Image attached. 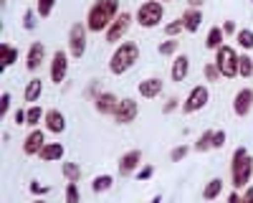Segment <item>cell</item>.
<instances>
[{"label":"cell","mask_w":253,"mask_h":203,"mask_svg":"<svg viewBox=\"0 0 253 203\" xmlns=\"http://www.w3.org/2000/svg\"><path fill=\"white\" fill-rule=\"evenodd\" d=\"M119 15V0H96V3L89 8L86 15V28L91 33H107V28L117 20Z\"/></svg>","instance_id":"1"},{"label":"cell","mask_w":253,"mask_h":203,"mask_svg":"<svg viewBox=\"0 0 253 203\" xmlns=\"http://www.w3.org/2000/svg\"><path fill=\"white\" fill-rule=\"evenodd\" d=\"M251 175H253V157L248 155L246 148H236L233 157H230V186L236 191L248 188Z\"/></svg>","instance_id":"2"},{"label":"cell","mask_w":253,"mask_h":203,"mask_svg":"<svg viewBox=\"0 0 253 203\" xmlns=\"http://www.w3.org/2000/svg\"><path fill=\"white\" fill-rule=\"evenodd\" d=\"M137 58H139V46L134 44V41H124V44L117 46V51L109 58V71L114 76H122L137 64Z\"/></svg>","instance_id":"3"},{"label":"cell","mask_w":253,"mask_h":203,"mask_svg":"<svg viewBox=\"0 0 253 203\" xmlns=\"http://www.w3.org/2000/svg\"><path fill=\"white\" fill-rule=\"evenodd\" d=\"M162 18H165V8L160 0H147V3H142L137 8V23L142 28H155L162 23Z\"/></svg>","instance_id":"4"},{"label":"cell","mask_w":253,"mask_h":203,"mask_svg":"<svg viewBox=\"0 0 253 203\" xmlns=\"http://www.w3.org/2000/svg\"><path fill=\"white\" fill-rule=\"evenodd\" d=\"M215 64L220 69V76H225V79L238 76V53L233 46H220L215 51Z\"/></svg>","instance_id":"5"},{"label":"cell","mask_w":253,"mask_h":203,"mask_svg":"<svg viewBox=\"0 0 253 203\" xmlns=\"http://www.w3.org/2000/svg\"><path fill=\"white\" fill-rule=\"evenodd\" d=\"M86 23H74L69 28V56L81 58L86 53Z\"/></svg>","instance_id":"6"},{"label":"cell","mask_w":253,"mask_h":203,"mask_svg":"<svg viewBox=\"0 0 253 203\" xmlns=\"http://www.w3.org/2000/svg\"><path fill=\"white\" fill-rule=\"evenodd\" d=\"M208 99H210V92H208L205 84L193 87V89H190V94H187V99L182 102V112H185V114H195V112H200V109L208 104Z\"/></svg>","instance_id":"7"},{"label":"cell","mask_w":253,"mask_h":203,"mask_svg":"<svg viewBox=\"0 0 253 203\" xmlns=\"http://www.w3.org/2000/svg\"><path fill=\"white\" fill-rule=\"evenodd\" d=\"M132 26V13H119L117 20L107 28V44H117V41H122L126 36V31H129Z\"/></svg>","instance_id":"8"},{"label":"cell","mask_w":253,"mask_h":203,"mask_svg":"<svg viewBox=\"0 0 253 203\" xmlns=\"http://www.w3.org/2000/svg\"><path fill=\"white\" fill-rule=\"evenodd\" d=\"M137 114H139V104L134 99H122L119 102V107H117V112H114V122L117 125H129V122H134L137 119Z\"/></svg>","instance_id":"9"},{"label":"cell","mask_w":253,"mask_h":203,"mask_svg":"<svg viewBox=\"0 0 253 203\" xmlns=\"http://www.w3.org/2000/svg\"><path fill=\"white\" fill-rule=\"evenodd\" d=\"M66 71H69V53L66 51H56L53 58H51V81L53 84H63V79H66Z\"/></svg>","instance_id":"10"},{"label":"cell","mask_w":253,"mask_h":203,"mask_svg":"<svg viewBox=\"0 0 253 203\" xmlns=\"http://www.w3.org/2000/svg\"><path fill=\"white\" fill-rule=\"evenodd\" d=\"M43 145H46V135H43V130H31L28 135H26V140H23V152L26 155H41V150H43Z\"/></svg>","instance_id":"11"},{"label":"cell","mask_w":253,"mask_h":203,"mask_svg":"<svg viewBox=\"0 0 253 203\" xmlns=\"http://www.w3.org/2000/svg\"><path fill=\"white\" fill-rule=\"evenodd\" d=\"M119 102H122V99H117V94L101 92V94H96V99H94V107H96L99 114H112V117H114V112H117V107H119Z\"/></svg>","instance_id":"12"},{"label":"cell","mask_w":253,"mask_h":203,"mask_svg":"<svg viewBox=\"0 0 253 203\" xmlns=\"http://www.w3.org/2000/svg\"><path fill=\"white\" fill-rule=\"evenodd\" d=\"M43 127H46V132H51V135H61L63 130H66V117H63V112H61V109H46Z\"/></svg>","instance_id":"13"},{"label":"cell","mask_w":253,"mask_h":203,"mask_svg":"<svg viewBox=\"0 0 253 203\" xmlns=\"http://www.w3.org/2000/svg\"><path fill=\"white\" fill-rule=\"evenodd\" d=\"M46 61V46L41 44V41H36V44L28 46V53H26V69L28 71H36L41 64Z\"/></svg>","instance_id":"14"},{"label":"cell","mask_w":253,"mask_h":203,"mask_svg":"<svg viewBox=\"0 0 253 203\" xmlns=\"http://www.w3.org/2000/svg\"><path fill=\"white\" fill-rule=\"evenodd\" d=\"M139 162H142V150L124 152V155L119 157V175H132V173H137Z\"/></svg>","instance_id":"15"},{"label":"cell","mask_w":253,"mask_h":203,"mask_svg":"<svg viewBox=\"0 0 253 203\" xmlns=\"http://www.w3.org/2000/svg\"><path fill=\"white\" fill-rule=\"evenodd\" d=\"M251 109H253V89H241L233 99V112L238 117H246L251 114Z\"/></svg>","instance_id":"16"},{"label":"cell","mask_w":253,"mask_h":203,"mask_svg":"<svg viewBox=\"0 0 253 203\" xmlns=\"http://www.w3.org/2000/svg\"><path fill=\"white\" fill-rule=\"evenodd\" d=\"M137 89H139V97H144V99H157V97L162 94V79H160V76L142 79Z\"/></svg>","instance_id":"17"},{"label":"cell","mask_w":253,"mask_h":203,"mask_svg":"<svg viewBox=\"0 0 253 203\" xmlns=\"http://www.w3.org/2000/svg\"><path fill=\"white\" fill-rule=\"evenodd\" d=\"M187 71H190V58L185 53H177L172 66H170V79L175 81V84H180V81L187 79Z\"/></svg>","instance_id":"18"},{"label":"cell","mask_w":253,"mask_h":203,"mask_svg":"<svg viewBox=\"0 0 253 203\" xmlns=\"http://www.w3.org/2000/svg\"><path fill=\"white\" fill-rule=\"evenodd\" d=\"M180 20H182V26H185L187 33H198L200 26H203V13H200V8H187L180 15Z\"/></svg>","instance_id":"19"},{"label":"cell","mask_w":253,"mask_h":203,"mask_svg":"<svg viewBox=\"0 0 253 203\" xmlns=\"http://www.w3.org/2000/svg\"><path fill=\"white\" fill-rule=\"evenodd\" d=\"M41 94H43V81H41L38 76H33L28 84H26V92H23V99L28 102V107L31 104H38V99H41Z\"/></svg>","instance_id":"20"},{"label":"cell","mask_w":253,"mask_h":203,"mask_svg":"<svg viewBox=\"0 0 253 203\" xmlns=\"http://www.w3.org/2000/svg\"><path fill=\"white\" fill-rule=\"evenodd\" d=\"M63 152H66V150H63L61 142H46L38 157L43 160V162H56V160H61V157H63Z\"/></svg>","instance_id":"21"},{"label":"cell","mask_w":253,"mask_h":203,"mask_svg":"<svg viewBox=\"0 0 253 203\" xmlns=\"http://www.w3.org/2000/svg\"><path fill=\"white\" fill-rule=\"evenodd\" d=\"M223 38H225V33H223V28H218V26H213L208 31V38H205V46L210 49V51H218L220 46H225L223 44Z\"/></svg>","instance_id":"22"},{"label":"cell","mask_w":253,"mask_h":203,"mask_svg":"<svg viewBox=\"0 0 253 203\" xmlns=\"http://www.w3.org/2000/svg\"><path fill=\"white\" fill-rule=\"evenodd\" d=\"M220 193H223V180L220 178H210L205 183V188H203V198L205 201H215Z\"/></svg>","instance_id":"23"},{"label":"cell","mask_w":253,"mask_h":203,"mask_svg":"<svg viewBox=\"0 0 253 203\" xmlns=\"http://www.w3.org/2000/svg\"><path fill=\"white\" fill-rule=\"evenodd\" d=\"M0 58H3V69L13 66L18 61V49L10 46V44H0Z\"/></svg>","instance_id":"24"},{"label":"cell","mask_w":253,"mask_h":203,"mask_svg":"<svg viewBox=\"0 0 253 203\" xmlns=\"http://www.w3.org/2000/svg\"><path fill=\"white\" fill-rule=\"evenodd\" d=\"M61 173H63V178H66V183H79L81 180V168L76 165V162H63Z\"/></svg>","instance_id":"25"},{"label":"cell","mask_w":253,"mask_h":203,"mask_svg":"<svg viewBox=\"0 0 253 203\" xmlns=\"http://www.w3.org/2000/svg\"><path fill=\"white\" fill-rule=\"evenodd\" d=\"M112 186H114V178L112 175H96L91 180V191L94 193H104V191H109Z\"/></svg>","instance_id":"26"},{"label":"cell","mask_w":253,"mask_h":203,"mask_svg":"<svg viewBox=\"0 0 253 203\" xmlns=\"http://www.w3.org/2000/svg\"><path fill=\"white\" fill-rule=\"evenodd\" d=\"M43 117H46L43 109H41L38 104H31V107H28V119H26V125H28L31 130H36V125H38V122H43Z\"/></svg>","instance_id":"27"},{"label":"cell","mask_w":253,"mask_h":203,"mask_svg":"<svg viewBox=\"0 0 253 203\" xmlns=\"http://www.w3.org/2000/svg\"><path fill=\"white\" fill-rule=\"evenodd\" d=\"M238 76H243V79L253 76V58H251L248 53L238 56Z\"/></svg>","instance_id":"28"},{"label":"cell","mask_w":253,"mask_h":203,"mask_svg":"<svg viewBox=\"0 0 253 203\" xmlns=\"http://www.w3.org/2000/svg\"><path fill=\"white\" fill-rule=\"evenodd\" d=\"M236 41H238V46H241L243 51H251V49H253V31H251V28H241V31L236 33Z\"/></svg>","instance_id":"29"},{"label":"cell","mask_w":253,"mask_h":203,"mask_svg":"<svg viewBox=\"0 0 253 203\" xmlns=\"http://www.w3.org/2000/svg\"><path fill=\"white\" fill-rule=\"evenodd\" d=\"M195 150H198V152H208V150H213V130H205V132L198 137Z\"/></svg>","instance_id":"30"},{"label":"cell","mask_w":253,"mask_h":203,"mask_svg":"<svg viewBox=\"0 0 253 203\" xmlns=\"http://www.w3.org/2000/svg\"><path fill=\"white\" fill-rule=\"evenodd\" d=\"M56 8V0H36V13L38 18H48Z\"/></svg>","instance_id":"31"},{"label":"cell","mask_w":253,"mask_h":203,"mask_svg":"<svg viewBox=\"0 0 253 203\" xmlns=\"http://www.w3.org/2000/svg\"><path fill=\"white\" fill-rule=\"evenodd\" d=\"M177 49H180V41L177 38H170V41H162L157 53L160 56H172V53H177Z\"/></svg>","instance_id":"32"},{"label":"cell","mask_w":253,"mask_h":203,"mask_svg":"<svg viewBox=\"0 0 253 203\" xmlns=\"http://www.w3.org/2000/svg\"><path fill=\"white\" fill-rule=\"evenodd\" d=\"M79 201H81L79 183H66V203H79Z\"/></svg>","instance_id":"33"},{"label":"cell","mask_w":253,"mask_h":203,"mask_svg":"<svg viewBox=\"0 0 253 203\" xmlns=\"http://www.w3.org/2000/svg\"><path fill=\"white\" fill-rule=\"evenodd\" d=\"M203 74H205V79H208V81H218V76H220V69H218V64H215V61H208V64H205V69H203Z\"/></svg>","instance_id":"34"},{"label":"cell","mask_w":253,"mask_h":203,"mask_svg":"<svg viewBox=\"0 0 253 203\" xmlns=\"http://www.w3.org/2000/svg\"><path fill=\"white\" fill-rule=\"evenodd\" d=\"M182 31H185V26H182V20H172V23H167V26H165V36H170V38L180 36Z\"/></svg>","instance_id":"35"},{"label":"cell","mask_w":253,"mask_h":203,"mask_svg":"<svg viewBox=\"0 0 253 203\" xmlns=\"http://www.w3.org/2000/svg\"><path fill=\"white\" fill-rule=\"evenodd\" d=\"M187 152H190V148H187V145H177V148H172V150H170V160H172V162H180Z\"/></svg>","instance_id":"36"},{"label":"cell","mask_w":253,"mask_h":203,"mask_svg":"<svg viewBox=\"0 0 253 203\" xmlns=\"http://www.w3.org/2000/svg\"><path fill=\"white\" fill-rule=\"evenodd\" d=\"M225 130H213V150H220L225 145Z\"/></svg>","instance_id":"37"},{"label":"cell","mask_w":253,"mask_h":203,"mask_svg":"<svg viewBox=\"0 0 253 203\" xmlns=\"http://www.w3.org/2000/svg\"><path fill=\"white\" fill-rule=\"evenodd\" d=\"M23 28H26V31H33V28H36V13H33V10H26V13H23Z\"/></svg>","instance_id":"38"},{"label":"cell","mask_w":253,"mask_h":203,"mask_svg":"<svg viewBox=\"0 0 253 203\" xmlns=\"http://www.w3.org/2000/svg\"><path fill=\"white\" fill-rule=\"evenodd\" d=\"M152 173H155V168H152V165H144V168H139V170H137V180H139V183L150 180V178H152Z\"/></svg>","instance_id":"39"},{"label":"cell","mask_w":253,"mask_h":203,"mask_svg":"<svg viewBox=\"0 0 253 203\" xmlns=\"http://www.w3.org/2000/svg\"><path fill=\"white\" fill-rule=\"evenodd\" d=\"M8 109H10V94L3 92V97H0V117H5Z\"/></svg>","instance_id":"40"},{"label":"cell","mask_w":253,"mask_h":203,"mask_svg":"<svg viewBox=\"0 0 253 203\" xmlns=\"http://www.w3.org/2000/svg\"><path fill=\"white\" fill-rule=\"evenodd\" d=\"M13 119H15V125H26V119H28V109H15Z\"/></svg>","instance_id":"41"},{"label":"cell","mask_w":253,"mask_h":203,"mask_svg":"<svg viewBox=\"0 0 253 203\" xmlns=\"http://www.w3.org/2000/svg\"><path fill=\"white\" fill-rule=\"evenodd\" d=\"M175 107H177V97H170L165 102V107H162V112L165 114H170V112H175Z\"/></svg>","instance_id":"42"},{"label":"cell","mask_w":253,"mask_h":203,"mask_svg":"<svg viewBox=\"0 0 253 203\" xmlns=\"http://www.w3.org/2000/svg\"><path fill=\"white\" fill-rule=\"evenodd\" d=\"M31 193L33 196H43V193H48V188L41 186V183H31Z\"/></svg>","instance_id":"43"},{"label":"cell","mask_w":253,"mask_h":203,"mask_svg":"<svg viewBox=\"0 0 253 203\" xmlns=\"http://www.w3.org/2000/svg\"><path fill=\"white\" fill-rule=\"evenodd\" d=\"M223 33H225V36H230V33H238L233 20H225V23H223Z\"/></svg>","instance_id":"44"},{"label":"cell","mask_w":253,"mask_h":203,"mask_svg":"<svg viewBox=\"0 0 253 203\" xmlns=\"http://www.w3.org/2000/svg\"><path fill=\"white\" fill-rule=\"evenodd\" d=\"M241 198H243V203H253V186H248V188L243 191Z\"/></svg>","instance_id":"45"},{"label":"cell","mask_w":253,"mask_h":203,"mask_svg":"<svg viewBox=\"0 0 253 203\" xmlns=\"http://www.w3.org/2000/svg\"><path fill=\"white\" fill-rule=\"evenodd\" d=\"M228 203H243V198L238 196V191H233V193H230V198H228Z\"/></svg>","instance_id":"46"},{"label":"cell","mask_w":253,"mask_h":203,"mask_svg":"<svg viewBox=\"0 0 253 203\" xmlns=\"http://www.w3.org/2000/svg\"><path fill=\"white\" fill-rule=\"evenodd\" d=\"M185 3H187V8H200L205 0H185Z\"/></svg>","instance_id":"47"},{"label":"cell","mask_w":253,"mask_h":203,"mask_svg":"<svg viewBox=\"0 0 253 203\" xmlns=\"http://www.w3.org/2000/svg\"><path fill=\"white\" fill-rule=\"evenodd\" d=\"M150 203H162V196H155V198H152Z\"/></svg>","instance_id":"48"},{"label":"cell","mask_w":253,"mask_h":203,"mask_svg":"<svg viewBox=\"0 0 253 203\" xmlns=\"http://www.w3.org/2000/svg\"><path fill=\"white\" fill-rule=\"evenodd\" d=\"M33 203H48V201H43V198H36Z\"/></svg>","instance_id":"49"},{"label":"cell","mask_w":253,"mask_h":203,"mask_svg":"<svg viewBox=\"0 0 253 203\" xmlns=\"http://www.w3.org/2000/svg\"><path fill=\"white\" fill-rule=\"evenodd\" d=\"M160 3H170V0H160Z\"/></svg>","instance_id":"50"},{"label":"cell","mask_w":253,"mask_h":203,"mask_svg":"<svg viewBox=\"0 0 253 203\" xmlns=\"http://www.w3.org/2000/svg\"><path fill=\"white\" fill-rule=\"evenodd\" d=\"M251 3H253V0H251Z\"/></svg>","instance_id":"51"}]
</instances>
